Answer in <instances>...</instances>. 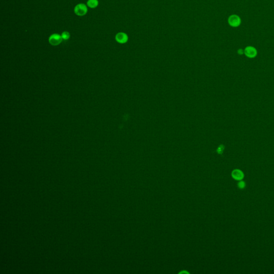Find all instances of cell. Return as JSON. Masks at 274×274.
<instances>
[{
    "mask_svg": "<svg viewBox=\"0 0 274 274\" xmlns=\"http://www.w3.org/2000/svg\"><path fill=\"white\" fill-rule=\"evenodd\" d=\"M228 21L230 26L232 27H238L240 26L242 23V20L240 17L237 15H232L230 16Z\"/></svg>",
    "mask_w": 274,
    "mask_h": 274,
    "instance_id": "1",
    "label": "cell"
},
{
    "mask_svg": "<svg viewBox=\"0 0 274 274\" xmlns=\"http://www.w3.org/2000/svg\"><path fill=\"white\" fill-rule=\"evenodd\" d=\"M74 11L77 15L82 16L86 14L87 12V8L85 4L84 3H81V4H77V6H76Z\"/></svg>",
    "mask_w": 274,
    "mask_h": 274,
    "instance_id": "2",
    "label": "cell"
},
{
    "mask_svg": "<svg viewBox=\"0 0 274 274\" xmlns=\"http://www.w3.org/2000/svg\"><path fill=\"white\" fill-rule=\"evenodd\" d=\"M62 36L58 34H53L50 36L49 42L50 44L53 46L60 45L62 42Z\"/></svg>",
    "mask_w": 274,
    "mask_h": 274,
    "instance_id": "3",
    "label": "cell"
},
{
    "mask_svg": "<svg viewBox=\"0 0 274 274\" xmlns=\"http://www.w3.org/2000/svg\"><path fill=\"white\" fill-rule=\"evenodd\" d=\"M244 54L249 58H254L257 55V51L252 46H247L244 50Z\"/></svg>",
    "mask_w": 274,
    "mask_h": 274,
    "instance_id": "4",
    "label": "cell"
},
{
    "mask_svg": "<svg viewBox=\"0 0 274 274\" xmlns=\"http://www.w3.org/2000/svg\"><path fill=\"white\" fill-rule=\"evenodd\" d=\"M115 39L118 43H125L128 42V36L123 32H120L116 34Z\"/></svg>",
    "mask_w": 274,
    "mask_h": 274,
    "instance_id": "5",
    "label": "cell"
},
{
    "mask_svg": "<svg viewBox=\"0 0 274 274\" xmlns=\"http://www.w3.org/2000/svg\"><path fill=\"white\" fill-rule=\"evenodd\" d=\"M231 175H232L233 179H234L236 180H242L244 176V174H243L242 171L240 170H238V169L234 170L232 172Z\"/></svg>",
    "mask_w": 274,
    "mask_h": 274,
    "instance_id": "6",
    "label": "cell"
},
{
    "mask_svg": "<svg viewBox=\"0 0 274 274\" xmlns=\"http://www.w3.org/2000/svg\"><path fill=\"white\" fill-rule=\"evenodd\" d=\"M87 4L90 8H95L98 7L99 2L98 0H88Z\"/></svg>",
    "mask_w": 274,
    "mask_h": 274,
    "instance_id": "7",
    "label": "cell"
},
{
    "mask_svg": "<svg viewBox=\"0 0 274 274\" xmlns=\"http://www.w3.org/2000/svg\"><path fill=\"white\" fill-rule=\"evenodd\" d=\"M62 36V39H63V40H67L69 39L70 35V33L69 32H64L62 33V36Z\"/></svg>",
    "mask_w": 274,
    "mask_h": 274,
    "instance_id": "8",
    "label": "cell"
},
{
    "mask_svg": "<svg viewBox=\"0 0 274 274\" xmlns=\"http://www.w3.org/2000/svg\"><path fill=\"white\" fill-rule=\"evenodd\" d=\"M245 186H246V184H245V183L244 182V181H240V182H239L238 183V186L240 189L244 188L245 187Z\"/></svg>",
    "mask_w": 274,
    "mask_h": 274,
    "instance_id": "9",
    "label": "cell"
},
{
    "mask_svg": "<svg viewBox=\"0 0 274 274\" xmlns=\"http://www.w3.org/2000/svg\"><path fill=\"white\" fill-rule=\"evenodd\" d=\"M238 53L239 54H242L243 53H244V51H243V50L242 49H239Z\"/></svg>",
    "mask_w": 274,
    "mask_h": 274,
    "instance_id": "10",
    "label": "cell"
}]
</instances>
